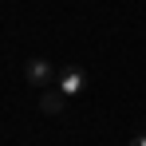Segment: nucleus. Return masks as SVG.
Segmentation results:
<instances>
[{
    "mask_svg": "<svg viewBox=\"0 0 146 146\" xmlns=\"http://www.w3.org/2000/svg\"><path fill=\"white\" fill-rule=\"evenodd\" d=\"M55 83H59V91L67 99H75V95L87 91V71H83V67H63V71L55 75Z\"/></svg>",
    "mask_w": 146,
    "mask_h": 146,
    "instance_id": "nucleus-1",
    "label": "nucleus"
},
{
    "mask_svg": "<svg viewBox=\"0 0 146 146\" xmlns=\"http://www.w3.org/2000/svg\"><path fill=\"white\" fill-rule=\"evenodd\" d=\"M24 79L32 83V87H40V91H44L51 79H55V67H51L48 59H40V55H36V59H28V63H24Z\"/></svg>",
    "mask_w": 146,
    "mask_h": 146,
    "instance_id": "nucleus-2",
    "label": "nucleus"
},
{
    "mask_svg": "<svg viewBox=\"0 0 146 146\" xmlns=\"http://www.w3.org/2000/svg\"><path fill=\"white\" fill-rule=\"evenodd\" d=\"M63 103H67L63 91H44V95H40V111H44V115H59Z\"/></svg>",
    "mask_w": 146,
    "mask_h": 146,
    "instance_id": "nucleus-3",
    "label": "nucleus"
},
{
    "mask_svg": "<svg viewBox=\"0 0 146 146\" xmlns=\"http://www.w3.org/2000/svg\"><path fill=\"white\" fill-rule=\"evenodd\" d=\"M126 146H146V134H138V138H130Z\"/></svg>",
    "mask_w": 146,
    "mask_h": 146,
    "instance_id": "nucleus-4",
    "label": "nucleus"
}]
</instances>
